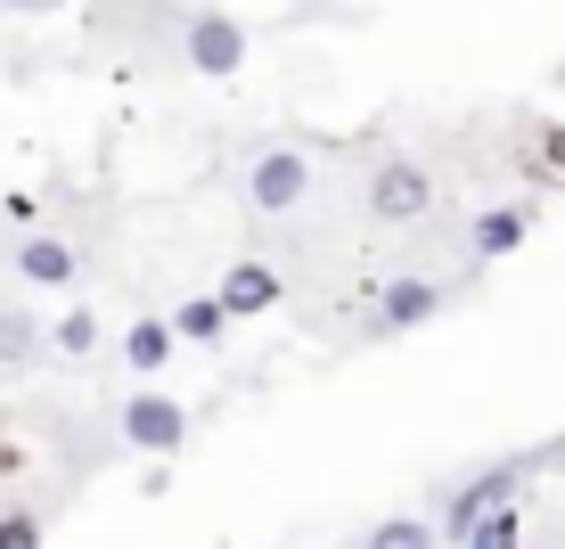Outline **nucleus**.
I'll list each match as a JSON object with an SVG mask.
<instances>
[{
	"label": "nucleus",
	"instance_id": "5",
	"mask_svg": "<svg viewBox=\"0 0 565 549\" xmlns=\"http://www.w3.org/2000/svg\"><path fill=\"white\" fill-rule=\"evenodd\" d=\"M426 205H435L426 165H411V156H385V165L369 172V213H377V222H418Z\"/></svg>",
	"mask_w": 565,
	"mask_h": 549
},
{
	"label": "nucleus",
	"instance_id": "12",
	"mask_svg": "<svg viewBox=\"0 0 565 549\" xmlns=\"http://www.w3.org/2000/svg\"><path fill=\"white\" fill-rule=\"evenodd\" d=\"M459 549H524V517H516V500L509 508H492V517H476L459 534Z\"/></svg>",
	"mask_w": 565,
	"mask_h": 549
},
{
	"label": "nucleus",
	"instance_id": "16",
	"mask_svg": "<svg viewBox=\"0 0 565 549\" xmlns=\"http://www.w3.org/2000/svg\"><path fill=\"white\" fill-rule=\"evenodd\" d=\"M0 549H42V517H33V508H9V517H0Z\"/></svg>",
	"mask_w": 565,
	"mask_h": 549
},
{
	"label": "nucleus",
	"instance_id": "19",
	"mask_svg": "<svg viewBox=\"0 0 565 549\" xmlns=\"http://www.w3.org/2000/svg\"><path fill=\"white\" fill-rule=\"evenodd\" d=\"M66 0H0V17H57Z\"/></svg>",
	"mask_w": 565,
	"mask_h": 549
},
{
	"label": "nucleus",
	"instance_id": "14",
	"mask_svg": "<svg viewBox=\"0 0 565 549\" xmlns=\"http://www.w3.org/2000/svg\"><path fill=\"white\" fill-rule=\"evenodd\" d=\"M435 541H443V525H426V517H385L361 549H435Z\"/></svg>",
	"mask_w": 565,
	"mask_h": 549
},
{
	"label": "nucleus",
	"instance_id": "3",
	"mask_svg": "<svg viewBox=\"0 0 565 549\" xmlns=\"http://www.w3.org/2000/svg\"><path fill=\"white\" fill-rule=\"evenodd\" d=\"M311 189V165L303 148H255V165H246V205L263 213V222H279V213H296Z\"/></svg>",
	"mask_w": 565,
	"mask_h": 549
},
{
	"label": "nucleus",
	"instance_id": "1",
	"mask_svg": "<svg viewBox=\"0 0 565 549\" xmlns=\"http://www.w3.org/2000/svg\"><path fill=\"white\" fill-rule=\"evenodd\" d=\"M181 57H189V74H205V83H230V74L246 66V25L230 9H189L181 17Z\"/></svg>",
	"mask_w": 565,
	"mask_h": 549
},
{
	"label": "nucleus",
	"instance_id": "13",
	"mask_svg": "<svg viewBox=\"0 0 565 549\" xmlns=\"http://www.w3.org/2000/svg\"><path fill=\"white\" fill-rule=\"evenodd\" d=\"M42 345H50V328H33L25 312H0V369H25Z\"/></svg>",
	"mask_w": 565,
	"mask_h": 549
},
{
	"label": "nucleus",
	"instance_id": "7",
	"mask_svg": "<svg viewBox=\"0 0 565 549\" xmlns=\"http://www.w3.org/2000/svg\"><path fill=\"white\" fill-rule=\"evenodd\" d=\"M17 279L25 287H74L83 279V254L66 239H50V230H25V246H17Z\"/></svg>",
	"mask_w": 565,
	"mask_h": 549
},
{
	"label": "nucleus",
	"instance_id": "4",
	"mask_svg": "<svg viewBox=\"0 0 565 549\" xmlns=\"http://www.w3.org/2000/svg\"><path fill=\"white\" fill-rule=\"evenodd\" d=\"M443 312V287L418 279V271H402V279L377 287V304H369V337H411V328H426Z\"/></svg>",
	"mask_w": 565,
	"mask_h": 549
},
{
	"label": "nucleus",
	"instance_id": "2",
	"mask_svg": "<svg viewBox=\"0 0 565 549\" xmlns=\"http://www.w3.org/2000/svg\"><path fill=\"white\" fill-rule=\"evenodd\" d=\"M115 435L131 451H148V460H172L189 443V410L172 394H156V386H140V394H124V410H115Z\"/></svg>",
	"mask_w": 565,
	"mask_h": 549
},
{
	"label": "nucleus",
	"instance_id": "15",
	"mask_svg": "<svg viewBox=\"0 0 565 549\" xmlns=\"http://www.w3.org/2000/svg\"><path fill=\"white\" fill-rule=\"evenodd\" d=\"M50 345L66 352V361H83V352H99V312H83V304H74L66 320L50 328Z\"/></svg>",
	"mask_w": 565,
	"mask_h": 549
},
{
	"label": "nucleus",
	"instance_id": "8",
	"mask_svg": "<svg viewBox=\"0 0 565 549\" xmlns=\"http://www.w3.org/2000/svg\"><path fill=\"white\" fill-rule=\"evenodd\" d=\"M213 296L230 304V320H255V312H270V304H279V271H270V263H230Z\"/></svg>",
	"mask_w": 565,
	"mask_h": 549
},
{
	"label": "nucleus",
	"instance_id": "17",
	"mask_svg": "<svg viewBox=\"0 0 565 549\" xmlns=\"http://www.w3.org/2000/svg\"><path fill=\"white\" fill-rule=\"evenodd\" d=\"M33 213H42V205H33V189H9V198H0V222H17V230H33Z\"/></svg>",
	"mask_w": 565,
	"mask_h": 549
},
{
	"label": "nucleus",
	"instance_id": "11",
	"mask_svg": "<svg viewBox=\"0 0 565 549\" xmlns=\"http://www.w3.org/2000/svg\"><path fill=\"white\" fill-rule=\"evenodd\" d=\"M172 328H181V345H222L230 337V304L222 296H189L172 312Z\"/></svg>",
	"mask_w": 565,
	"mask_h": 549
},
{
	"label": "nucleus",
	"instance_id": "6",
	"mask_svg": "<svg viewBox=\"0 0 565 549\" xmlns=\"http://www.w3.org/2000/svg\"><path fill=\"white\" fill-rule=\"evenodd\" d=\"M509 500H516V467H483V476H467L459 493L443 500V517H435V525H443V534L459 541V534H467L476 517H492V508H509Z\"/></svg>",
	"mask_w": 565,
	"mask_h": 549
},
{
	"label": "nucleus",
	"instance_id": "18",
	"mask_svg": "<svg viewBox=\"0 0 565 549\" xmlns=\"http://www.w3.org/2000/svg\"><path fill=\"white\" fill-rule=\"evenodd\" d=\"M541 165H550V172H565V124H550V131H541Z\"/></svg>",
	"mask_w": 565,
	"mask_h": 549
},
{
	"label": "nucleus",
	"instance_id": "10",
	"mask_svg": "<svg viewBox=\"0 0 565 549\" xmlns=\"http://www.w3.org/2000/svg\"><path fill=\"white\" fill-rule=\"evenodd\" d=\"M172 345H181V328H172V320H131L124 328V361L140 369V378H156V369L172 361Z\"/></svg>",
	"mask_w": 565,
	"mask_h": 549
},
{
	"label": "nucleus",
	"instance_id": "9",
	"mask_svg": "<svg viewBox=\"0 0 565 549\" xmlns=\"http://www.w3.org/2000/svg\"><path fill=\"white\" fill-rule=\"evenodd\" d=\"M524 239H533V213L524 205H483L476 222H467V246H476L483 263H492V254H516Z\"/></svg>",
	"mask_w": 565,
	"mask_h": 549
}]
</instances>
